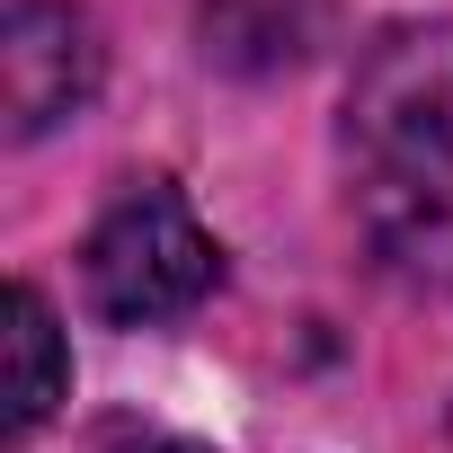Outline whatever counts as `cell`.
<instances>
[{
    "mask_svg": "<svg viewBox=\"0 0 453 453\" xmlns=\"http://www.w3.org/2000/svg\"><path fill=\"white\" fill-rule=\"evenodd\" d=\"M338 151L382 276L453 294V27H391L356 63Z\"/></svg>",
    "mask_w": 453,
    "mask_h": 453,
    "instance_id": "6da1fadb",
    "label": "cell"
},
{
    "mask_svg": "<svg viewBox=\"0 0 453 453\" xmlns=\"http://www.w3.org/2000/svg\"><path fill=\"white\" fill-rule=\"evenodd\" d=\"M222 276V250L196 222V204L169 187V178H134L81 250V285H89V311L116 320V329H151V320H178L213 294Z\"/></svg>",
    "mask_w": 453,
    "mask_h": 453,
    "instance_id": "7a4b0ae2",
    "label": "cell"
},
{
    "mask_svg": "<svg viewBox=\"0 0 453 453\" xmlns=\"http://www.w3.org/2000/svg\"><path fill=\"white\" fill-rule=\"evenodd\" d=\"M107 45L72 0H19L0 27V107H10V142L54 134L63 116H81L98 98Z\"/></svg>",
    "mask_w": 453,
    "mask_h": 453,
    "instance_id": "3957f363",
    "label": "cell"
},
{
    "mask_svg": "<svg viewBox=\"0 0 453 453\" xmlns=\"http://www.w3.org/2000/svg\"><path fill=\"white\" fill-rule=\"evenodd\" d=\"M72 391V356L54 329V303L36 285H10V444H27Z\"/></svg>",
    "mask_w": 453,
    "mask_h": 453,
    "instance_id": "277c9868",
    "label": "cell"
},
{
    "mask_svg": "<svg viewBox=\"0 0 453 453\" xmlns=\"http://www.w3.org/2000/svg\"><path fill=\"white\" fill-rule=\"evenodd\" d=\"M303 10L311 0H204V54L222 63H294L303 54Z\"/></svg>",
    "mask_w": 453,
    "mask_h": 453,
    "instance_id": "5b68a950",
    "label": "cell"
},
{
    "mask_svg": "<svg viewBox=\"0 0 453 453\" xmlns=\"http://www.w3.org/2000/svg\"><path fill=\"white\" fill-rule=\"evenodd\" d=\"M169 453H204V444H169Z\"/></svg>",
    "mask_w": 453,
    "mask_h": 453,
    "instance_id": "8992f818",
    "label": "cell"
}]
</instances>
